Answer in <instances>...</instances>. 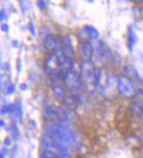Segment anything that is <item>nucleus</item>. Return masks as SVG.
Listing matches in <instances>:
<instances>
[{"label": "nucleus", "instance_id": "obj_1", "mask_svg": "<svg viewBox=\"0 0 143 158\" xmlns=\"http://www.w3.org/2000/svg\"><path fill=\"white\" fill-rule=\"evenodd\" d=\"M44 130L50 137L59 142H72L74 140L73 133L60 122H49L45 126Z\"/></svg>", "mask_w": 143, "mask_h": 158}, {"label": "nucleus", "instance_id": "obj_2", "mask_svg": "<svg viewBox=\"0 0 143 158\" xmlns=\"http://www.w3.org/2000/svg\"><path fill=\"white\" fill-rule=\"evenodd\" d=\"M65 85L68 89L73 91H78L82 86V77L72 69H67L64 78Z\"/></svg>", "mask_w": 143, "mask_h": 158}, {"label": "nucleus", "instance_id": "obj_3", "mask_svg": "<svg viewBox=\"0 0 143 158\" xmlns=\"http://www.w3.org/2000/svg\"><path fill=\"white\" fill-rule=\"evenodd\" d=\"M118 92L121 96H133L134 94V89L133 86L132 81L125 76L119 77V78H118Z\"/></svg>", "mask_w": 143, "mask_h": 158}, {"label": "nucleus", "instance_id": "obj_4", "mask_svg": "<svg viewBox=\"0 0 143 158\" xmlns=\"http://www.w3.org/2000/svg\"><path fill=\"white\" fill-rule=\"evenodd\" d=\"M94 64L90 59H83L81 62V77L87 84H92L94 82Z\"/></svg>", "mask_w": 143, "mask_h": 158}, {"label": "nucleus", "instance_id": "obj_5", "mask_svg": "<svg viewBox=\"0 0 143 158\" xmlns=\"http://www.w3.org/2000/svg\"><path fill=\"white\" fill-rule=\"evenodd\" d=\"M61 48L64 55L68 58H72L74 56V48L69 36H65L61 40Z\"/></svg>", "mask_w": 143, "mask_h": 158}, {"label": "nucleus", "instance_id": "obj_6", "mask_svg": "<svg viewBox=\"0 0 143 158\" xmlns=\"http://www.w3.org/2000/svg\"><path fill=\"white\" fill-rule=\"evenodd\" d=\"M44 45L47 49H51L52 52L61 49V45L60 44L59 38L52 34H49L44 39Z\"/></svg>", "mask_w": 143, "mask_h": 158}, {"label": "nucleus", "instance_id": "obj_7", "mask_svg": "<svg viewBox=\"0 0 143 158\" xmlns=\"http://www.w3.org/2000/svg\"><path fill=\"white\" fill-rule=\"evenodd\" d=\"M43 114H44V118L47 119H54L56 118H60L61 114V108L46 106L44 108Z\"/></svg>", "mask_w": 143, "mask_h": 158}, {"label": "nucleus", "instance_id": "obj_8", "mask_svg": "<svg viewBox=\"0 0 143 158\" xmlns=\"http://www.w3.org/2000/svg\"><path fill=\"white\" fill-rule=\"evenodd\" d=\"M81 34L88 40H96L99 36V31L92 26H85L81 29Z\"/></svg>", "mask_w": 143, "mask_h": 158}, {"label": "nucleus", "instance_id": "obj_9", "mask_svg": "<svg viewBox=\"0 0 143 158\" xmlns=\"http://www.w3.org/2000/svg\"><path fill=\"white\" fill-rule=\"evenodd\" d=\"M52 91L53 95L59 100H65L66 99V90L60 85H53L52 86Z\"/></svg>", "mask_w": 143, "mask_h": 158}, {"label": "nucleus", "instance_id": "obj_10", "mask_svg": "<svg viewBox=\"0 0 143 158\" xmlns=\"http://www.w3.org/2000/svg\"><path fill=\"white\" fill-rule=\"evenodd\" d=\"M93 48L91 43L87 41V40H85L81 43L80 46V51H81V55L84 59H89V57L92 56V53H93Z\"/></svg>", "mask_w": 143, "mask_h": 158}, {"label": "nucleus", "instance_id": "obj_11", "mask_svg": "<svg viewBox=\"0 0 143 158\" xmlns=\"http://www.w3.org/2000/svg\"><path fill=\"white\" fill-rule=\"evenodd\" d=\"M130 110L135 115H143V100H136L131 103Z\"/></svg>", "mask_w": 143, "mask_h": 158}, {"label": "nucleus", "instance_id": "obj_12", "mask_svg": "<svg viewBox=\"0 0 143 158\" xmlns=\"http://www.w3.org/2000/svg\"><path fill=\"white\" fill-rule=\"evenodd\" d=\"M100 80H101V70H100V69H95V70H94V83L96 85H98V84H99Z\"/></svg>", "mask_w": 143, "mask_h": 158}, {"label": "nucleus", "instance_id": "obj_13", "mask_svg": "<svg viewBox=\"0 0 143 158\" xmlns=\"http://www.w3.org/2000/svg\"><path fill=\"white\" fill-rule=\"evenodd\" d=\"M12 112V106H7V105H5L2 106V109H1V113L2 114H6V113H11Z\"/></svg>", "mask_w": 143, "mask_h": 158}, {"label": "nucleus", "instance_id": "obj_14", "mask_svg": "<svg viewBox=\"0 0 143 158\" xmlns=\"http://www.w3.org/2000/svg\"><path fill=\"white\" fill-rule=\"evenodd\" d=\"M28 28H29V30H30V32H31L32 35L34 36V35H35V27H34V23H33V21H31V22H30Z\"/></svg>", "mask_w": 143, "mask_h": 158}, {"label": "nucleus", "instance_id": "obj_15", "mask_svg": "<svg viewBox=\"0 0 143 158\" xmlns=\"http://www.w3.org/2000/svg\"><path fill=\"white\" fill-rule=\"evenodd\" d=\"M15 91V85H10L7 87V90H6V93L7 94H11Z\"/></svg>", "mask_w": 143, "mask_h": 158}, {"label": "nucleus", "instance_id": "obj_16", "mask_svg": "<svg viewBox=\"0 0 143 158\" xmlns=\"http://www.w3.org/2000/svg\"><path fill=\"white\" fill-rule=\"evenodd\" d=\"M38 6H39V8L41 9H44L46 7V3L44 1H39L38 2Z\"/></svg>", "mask_w": 143, "mask_h": 158}, {"label": "nucleus", "instance_id": "obj_17", "mask_svg": "<svg viewBox=\"0 0 143 158\" xmlns=\"http://www.w3.org/2000/svg\"><path fill=\"white\" fill-rule=\"evenodd\" d=\"M1 29L4 31V32H8V30H9V27H8V26L6 25V24H4V25H2V27H1Z\"/></svg>", "mask_w": 143, "mask_h": 158}, {"label": "nucleus", "instance_id": "obj_18", "mask_svg": "<svg viewBox=\"0 0 143 158\" xmlns=\"http://www.w3.org/2000/svg\"><path fill=\"white\" fill-rule=\"evenodd\" d=\"M4 19H5V12L2 10L0 12V20H4Z\"/></svg>", "mask_w": 143, "mask_h": 158}, {"label": "nucleus", "instance_id": "obj_19", "mask_svg": "<svg viewBox=\"0 0 143 158\" xmlns=\"http://www.w3.org/2000/svg\"><path fill=\"white\" fill-rule=\"evenodd\" d=\"M20 89H21V90H26V89H27V85L24 84V85H22L21 86H20Z\"/></svg>", "mask_w": 143, "mask_h": 158}, {"label": "nucleus", "instance_id": "obj_20", "mask_svg": "<svg viewBox=\"0 0 143 158\" xmlns=\"http://www.w3.org/2000/svg\"><path fill=\"white\" fill-rule=\"evenodd\" d=\"M12 44H13V45H15V46H17V45H18V42L15 40V41H13V42H12Z\"/></svg>", "mask_w": 143, "mask_h": 158}]
</instances>
